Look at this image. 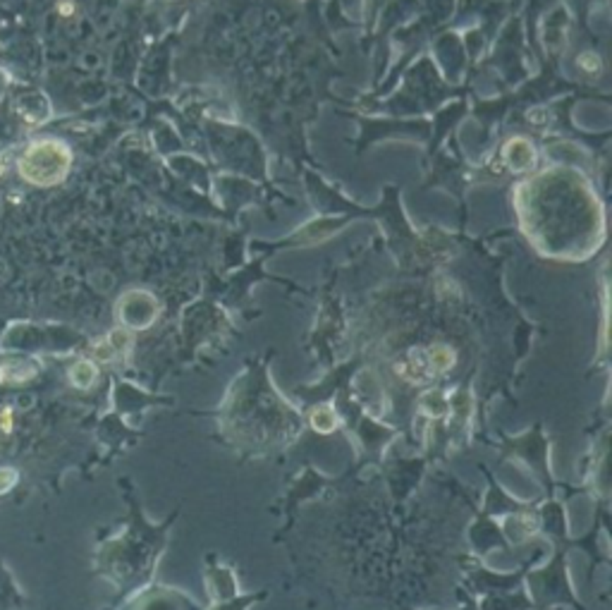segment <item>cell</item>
Returning a JSON list of instances; mask_svg holds the SVG:
<instances>
[{
	"label": "cell",
	"instance_id": "6da1fadb",
	"mask_svg": "<svg viewBox=\"0 0 612 610\" xmlns=\"http://www.w3.org/2000/svg\"><path fill=\"white\" fill-rule=\"evenodd\" d=\"M313 426H316L318 431H330L335 426V417L330 414V410L313 412Z\"/></svg>",
	"mask_w": 612,
	"mask_h": 610
}]
</instances>
